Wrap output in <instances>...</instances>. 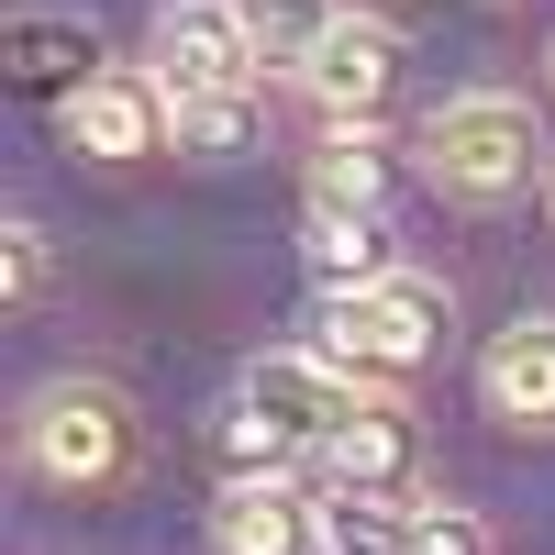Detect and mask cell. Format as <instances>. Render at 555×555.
Listing matches in <instances>:
<instances>
[{"label":"cell","instance_id":"1","mask_svg":"<svg viewBox=\"0 0 555 555\" xmlns=\"http://www.w3.org/2000/svg\"><path fill=\"white\" fill-rule=\"evenodd\" d=\"M533 156H544V122L512 89H467L423 122V178L444 201H512V190H533Z\"/></svg>","mask_w":555,"mask_h":555},{"label":"cell","instance_id":"2","mask_svg":"<svg viewBox=\"0 0 555 555\" xmlns=\"http://www.w3.org/2000/svg\"><path fill=\"white\" fill-rule=\"evenodd\" d=\"M444 334V289L434 278H378V289H345L322 300V356L345 378H411Z\"/></svg>","mask_w":555,"mask_h":555},{"label":"cell","instance_id":"3","mask_svg":"<svg viewBox=\"0 0 555 555\" xmlns=\"http://www.w3.org/2000/svg\"><path fill=\"white\" fill-rule=\"evenodd\" d=\"M23 455L44 478H67V489H101V478L133 467V400L112 378H56L23 411Z\"/></svg>","mask_w":555,"mask_h":555},{"label":"cell","instance_id":"4","mask_svg":"<svg viewBox=\"0 0 555 555\" xmlns=\"http://www.w3.org/2000/svg\"><path fill=\"white\" fill-rule=\"evenodd\" d=\"M145 56H156V89H167V101H222V89H245V78H256L245 0H167L156 34H145Z\"/></svg>","mask_w":555,"mask_h":555},{"label":"cell","instance_id":"5","mask_svg":"<svg viewBox=\"0 0 555 555\" xmlns=\"http://www.w3.org/2000/svg\"><path fill=\"white\" fill-rule=\"evenodd\" d=\"M234 411H245V423H267L278 444H334L345 411H356V378H345L322 345H311V356H256L245 389H234Z\"/></svg>","mask_w":555,"mask_h":555},{"label":"cell","instance_id":"6","mask_svg":"<svg viewBox=\"0 0 555 555\" xmlns=\"http://www.w3.org/2000/svg\"><path fill=\"white\" fill-rule=\"evenodd\" d=\"M0 56H12V89H34V101H78L89 78H112L89 12H12L0 23Z\"/></svg>","mask_w":555,"mask_h":555},{"label":"cell","instance_id":"7","mask_svg":"<svg viewBox=\"0 0 555 555\" xmlns=\"http://www.w3.org/2000/svg\"><path fill=\"white\" fill-rule=\"evenodd\" d=\"M156 133H167V89L156 67H112V78H89L78 101H67V145L78 156H156Z\"/></svg>","mask_w":555,"mask_h":555},{"label":"cell","instance_id":"8","mask_svg":"<svg viewBox=\"0 0 555 555\" xmlns=\"http://www.w3.org/2000/svg\"><path fill=\"white\" fill-rule=\"evenodd\" d=\"M478 400L500 411V423H522V434H555V322H544V311H522L512 334H489Z\"/></svg>","mask_w":555,"mask_h":555},{"label":"cell","instance_id":"9","mask_svg":"<svg viewBox=\"0 0 555 555\" xmlns=\"http://www.w3.org/2000/svg\"><path fill=\"white\" fill-rule=\"evenodd\" d=\"M322 544V500H300L289 478H234L211 500V555H300Z\"/></svg>","mask_w":555,"mask_h":555},{"label":"cell","instance_id":"10","mask_svg":"<svg viewBox=\"0 0 555 555\" xmlns=\"http://www.w3.org/2000/svg\"><path fill=\"white\" fill-rule=\"evenodd\" d=\"M300 256H311V278H322V289H378V278H400L389 267V234H378V211H366V201H322L311 190V222H300Z\"/></svg>","mask_w":555,"mask_h":555},{"label":"cell","instance_id":"11","mask_svg":"<svg viewBox=\"0 0 555 555\" xmlns=\"http://www.w3.org/2000/svg\"><path fill=\"white\" fill-rule=\"evenodd\" d=\"M389 78H400V34L345 12V34L311 56V101H334V112H356V122H366V112L389 101Z\"/></svg>","mask_w":555,"mask_h":555},{"label":"cell","instance_id":"12","mask_svg":"<svg viewBox=\"0 0 555 555\" xmlns=\"http://www.w3.org/2000/svg\"><path fill=\"white\" fill-rule=\"evenodd\" d=\"M322 455H334V489H389V500H400V478H411V423H400L389 400H356L345 434L322 444Z\"/></svg>","mask_w":555,"mask_h":555},{"label":"cell","instance_id":"13","mask_svg":"<svg viewBox=\"0 0 555 555\" xmlns=\"http://www.w3.org/2000/svg\"><path fill=\"white\" fill-rule=\"evenodd\" d=\"M423 512H400L389 489H322V555H411Z\"/></svg>","mask_w":555,"mask_h":555},{"label":"cell","instance_id":"14","mask_svg":"<svg viewBox=\"0 0 555 555\" xmlns=\"http://www.w3.org/2000/svg\"><path fill=\"white\" fill-rule=\"evenodd\" d=\"M245 34H256V67H300L311 78V56L345 34V12L334 0H245Z\"/></svg>","mask_w":555,"mask_h":555},{"label":"cell","instance_id":"15","mask_svg":"<svg viewBox=\"0 0 555 555\" xmlns=\"http://www.w3.org/2000/svg\"><path fill=\"white\" fill-rule=\"evenodd\" d=\"M167 133L190 156H234L245 133H256V101H245V89H222V101H167Z\"/></svg>","mask_w":555,"mask_h":555},{"label":"cell","instance_id":"16","mask_svg":"<svg viewBox=\"0 0 555 555\" xmlns=\"http://www.w3.org/2000/svg\"><path fill=\"white\" fill-rule=\"evenodd\" d=\"M378 178H389V167H378V145H366V122H356V133H334V145H322L311 190H322V201H366V211H378Z\"/></svg>","mask_w":555,"mask_h":555},{"label":"cell","instance_id":"17","mask_svg":"<svg viewBox=\"0 0 555 555\" xmlns=\"http://www.w3.org/2000/svg\"><path fill=\"white\" fill-rule=\"evenodd\" d=\"M0 289H12V300L44 289V234H34V222H12V234H0Z\"/></svg>","mask_w":555,"mask_h":555},{"label":"cell","instance_id":"18","mask_svg":"<svg viewBox=\"0 0 555 555\" xmlns=\"http://www.w3.org/2000/svg\"><path fill=\"white\" fill-rule=\"evenodd\" d=\"M411 555H489V533L467 512H423V544H411Z\"/></svg>","mask_w":555,"mask_h":555}]
</instances>
